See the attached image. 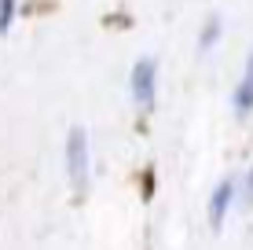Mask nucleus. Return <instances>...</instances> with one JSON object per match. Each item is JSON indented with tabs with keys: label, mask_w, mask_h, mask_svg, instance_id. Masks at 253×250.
I'll list each match as a JSON object with an SVG mask.
<instances>
[{
	"label": "nucleus",
	"mask_w": 253,
	"mask_h": 250,
	"mask_svg": "<svg viewBox=\"0 0 253 250\" xmlns=\"http://www.w3.org/2000/svg\"><path fill=\"white\" fill-rule=\"evenodd\" d=\"M66 173H70V184L81 192L88 184V173H92V151H88V133L81 125L70 129L66 136Z\"/></svg>",
	"instance_id": "obj_1"
},
{
	"label": "nucleus",
	"mask_w": 253,
	"mask_h": 250,
	"mask_svg": "<svg viewBox=\"0 0 253 250\" xmlns=\"http://www.w3.org/2000/svg\"><path fill=\"white\" fill-rule=\"evenodd\" d=\"M128 89H132V100L139 110L154 107V92H158V63L154 59H139L128 74Z\"/></svg>",
	"instance_id": "obj_2"
},
{
	"label": "nucleus",
	"mask_w": 253,
	"mask_h": 250,
	"mask_svg": "<svg viewBox=\"0 0 253 250\" xmlns=\"http://www.w3.org/2000/svg\"><path fill=\"white\" fill-rule=\"evenodd\" d=\"M231 202H235V180L228 177V180H220V184L213 188V195H209V225H213V228L224 225Z\"/></svg>",
	"instance_id": "obj_3"
},
{
	"label": "nucleus",
	"mask_w": 253,
	"mask_h": 250,
	"mask_svg": "<svg viewBox=\"0 0 253 250\" xmlns=\"http://www.w3.org/2000/svg\"><path fill=\"white\" fill-rule=\"evenodd\" d=\"M231 103H235V114H239V118H246L250 110H253V51H250V59H246L242 81L235 85V96H231Z\"/></svg>",
	"instance_id": "obj_4"
},
{
	"label": "nucleus",
	"mask_w": 253,
	"mask_h": 250,
	"mask_svg": "<svg viewBox=\"0 0 253 250\" xmlns=\"http://www.w3.org/2000/svg\"><path fill=\"white\" fill-rule=\"evenodd\" d=\"M220 33H224V22H220V15H213V19L202 26V33H198V51H209L220 41Z\"/></svg>",
	"instance_id": "obj_5"
},
{
	"label": "nucleus",
	"mask_w": 253,
	"mask_h": 250,
	"mask_svg": "<svg viewBox=\"0 0 253 250\" xmlns=\"http://www.w3.org/2000/svg\"><path fill=\"white\" fill-rule=\"evenodd\" d=\"M15 11H19V0H0V33H7V30H11Z\"/></svg>",
	"instance_id": "obj_6"
},
{
	"label": "nucleus",
	"mask_w": 253,
	"mask_h": 250,
	"mask_svg": "<svg viewBox=\"0 0 253 250\" xmlns=\"http://www.w3.org/2000/svg\"><path fill=\"white\" fill-rule=\"evenodd\" d=\"M242 192H246V202H253V166H250V173H246V188H242Z\"/></svg>",
	"instance_id": "obj_7"
}]
</instances>
